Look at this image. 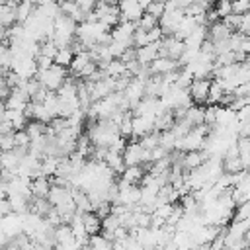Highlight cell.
Masks as SVG:
<instances>
[{"mask_svg": "<svg viewBox=\"0 0 250 250\" xmlns=\"http://www.w3.org/2000/svg\"><path fill=\"white\" fill-rule=\"evenodd\" d=\"M35 78H37V82H39L45 90L57 92V90L61 88V84L64 82V78H66V68L53 62L49 68H37Z\"/></svg>", "mask_w": 250, "mask_h": 250, "instance_id": "6da1fadb", "label": "cell"}, {"mask_svg": "<svg viewBox=\"0 0 250 250\" xmlns=\"http://www.w3.org/2000/svg\"><path fill=\"white\" fill-rule=\"evenodd\" d=\"M121 154H123L125 166H137V164H146L148 162L150 150L145 148L139 141H131V143L125 145V150Z\"/></svg>", "mask_w": 250, "mask_h": 250, "instance_id": "7a4b0ae2", "label": "cell"}, {"mask_svg": "<svg viewBox=\"0 0 250 250\" xmlns=\"http://www.w3.org/2000/svg\"><path fill=\"white\" fill-rule=\"evenodd\" d=\"M209 88H211V78L205 76V78H193L189 88H188V94L191 98V102L195 105H203L207 104V96H209Z\"/></svg>", "mask_w": 250, "mask_h": 250, "instance_id": "3957f363", "label": "cell"}, {"mask_svg": "<svg viewBox=\"0 0 250 250\" xmlns=\"http://www.w3.org/2000/svg\"><path fill=\"white\" fill-rule=\"evenodd\" d=\"M182 18H184V10H180V8L164 10V14L158 18V27L162 29V35H174Z\"/></svg>", "mask_w": 250, "mask_h": 250, "instance_id": "277c9868", "label": "cell"}, {"mask_svg": "<svg viewBox=\"0 0 250 250\" xmlns=\"http://www.w3.org/2000/svg\"><path fill=\"white\" fill-rule=\"evenodd\" d=\"M117 8L121 20L127 21H139V18L145 14V8L139 4V0H117Z\"/></svg>", "mask_w": 250, "mask_h": 250, "instance_id": "5b68a950", "label": "cell"}, {"mask_svg": "<svg viewBox=\"0 0 250 250\" xmlns=\"http://www.w3.org/2000/svg\"><path fill=\"white\" fill-rule=\"evenodd\" d=\"M123 96L127 98L129 105L133 107L137 102H141V100L145 98V80H141V78L133 76V78H131V82L127 84V88L123 90Z\"/></svg>", "mask_w": 250, "mask_h": 250, "instance_id": "8992f818", "label": "cell"}, {"mask_svg": "<svg viewBox=\"0 0 250 250\" xmlns=\"http://www.w3.org/2000/svg\"><path fill=\"white\" fill-rule=\"evenodd\" d=\"M162 41V39H160ZM160 41H154V43H146L143 47H135V53H137V61L143 64V66H148L156 57H158V51H160Z\"/></svg>", "mask_w": 250, "mask_h": 250, "instance_id": "52a82bcc", "label": "cell"}, {"mask_svg": "<svg viewBox=\"0 0 250 250\" xmlns=\"http://www.w3.org/2000/svg\"><path fill=\"white\" fill-rule=\"evenodd\" d=\"M209 158V154L205 152V150H188V152H184L182 154V160H180V164H182V168L188 172V170H195V168H199L205 160Z\"/></svg>", "mask_w": 250, "mask_h": 250, "instance_id": "ba28073f", "label": "cell"}, {"mask_svg": "<svg viewBox=\"0 0 250 250\" xmlns=\"http://www.w3.org/2000/svg\"><path fill=\"white\" fill-rule=\"evenodd\" d=\"M148 68H150L152 74H160V76H162V74H168V72L180 68V62L174 61V59H170V57H156V59L148 64Z\"/></svg>", "mask_w": 250, "mask_h": 250, "instance_id": "9c48e42d", "label": "cell"}, {"mask_svg": "<svg viewBox=\"0 0 250 250\" xmlns=\"http://www.w3.org/2000/svg\"><path fill=\"white\" fill-rule=\"evenodd\" d=\"M29 104V96L21 90V88H14L10 90L8 98L4 100V105L8 109H25V105Z\"/></svg>", "mask_w": 250, "mask_h": 250, "instance_id": "30bf717a", "label": "cell"}, {"mask_svg": "<svg viewBox=\"0 0 250 250\" xmlns=\"http://www.w3.org/2000/svg\"><path fill=\"white\" fill-rule=\"evenodd\" d=\"M131 123H133V137H135V139H141V137H145L146 133L154 131V119H152V117L133 115Z\"/></svg>", "mask_w": 250, "mask_h": 250, "instance_id": "8fae6325", "label": "cell"}, {"mask_svg": "<svg viewBox=\"0 0 250 250\" xmlns=\"http://www.w3.org/2000/svg\"><path fill=\"white\" fill-rule=\"evenodd\" d=\"M230 33H232V29H230L223 20H221V21H215V23H211V25L207 27V39H211L213 43L223 41V39H229Z\"/></svg>", "mask_w": 250, "mask_h": 250, "instance_id": "7c38bea8", "label": "cell"}, {"mask_svg": "<svg viewBox=\"0 0 250 250\" xmlns=\"http://www.w3.org/2000/svg\"><path fill=\"white\" fill-rule=\"evenodd\" d=\"M143 176H145V166H143V164H137V166H125V170L121 172V180H119V182L139 186L141 180H143Z\"/></svg>", "mask_w": 250, "mask_h": 250, "instance_id": "4fadbf2b", "label": "cell"}, {"mask_svg": "<svg viewBox=\"0 0 250 250\" xmlns=\"http://www.w3.org/2000/svg\"><path fill=\"white\" fill-rule=\"evenodd\" d=\"M82 223H84V230H86L88 236H94V234L102 232V219L94 211L82 213Z\"/></svg>", "mask_w": 250, "mask_h": 250, "instance_id": "5bb4252c", "label": "cell"}, {"mask_svg": "<svg viewBox=\"0 0 250 250\" xmlns=\"http://www.w3.org/2000/svg\"><path fill=\"white\" fill-rule=\"evenodd\" d=\"M4 119L12 125V129L14 131H18V129H23L25 127V123L29 121L27 117H25V113H23V109H4Z\"/></svg>", "mask_w": 250, "mask_h": 250, "instance_id": "9a60e30c", "label": "cell"}, {"mask_svg": "<svg viewBox=\"0 0 250 250\" xmlns=\"http://www.w3.org/2000/svg\"><path fill=\"white\" fill-rule=\"evenodd\" d=\"M25 133L29 135V139L31 141H35V139H41V137H45L47 133H49V127H47V123L45 121H39V119H29L27 123H25Z\"/></svg>", "mask_w": 250, "mask_h": 250, "instance_id": "2e32d148", "label": "cell"}, {"mask_svg": "<svg viewBox=\"0 0 250 250\" xmlns=\"http://www.w3.org/2000/svg\"><path fill=\"white\" fill-rule=\"evenodd\" d=\"M49 188H51V182H49L47 176H37V178H33L31 184H29L31 195H35V197H47Z\"/></svg>", "mask_w": 250, "mask_h": 250, "instance_id": "e0dca14e", "label": "cell"}, {"mask_svg": "<svg viewBox=\"0 0 250 250\" xmlns=\"http://www.w3.org/2000/svg\"><path fill=\"white\" fill-rule=\"evenodd\" d=\"M197 27V21H195V18L193 16H184L182 18V21L178 23V27H176V31H174V35L178 37V39H186L193 29Z\"/></svg>", "mask_w": 250, "mask_h": 250, "instance_id": "ac0fdd59", "label": "cell"}, {"mask_svg": "<svg viewBox=\"0 0 250 250\" xmlns=\"http://www.w3.org/2000/svg\"><path fill=\"white\" fill-rule=\"evenodd\" d=\"M102 70H104V74L109 76V78H119V76H123V74L129 72L127 66H125V62H123L121 59H111Z\"/></svg>", "mask_w": 250, "mask_h": 250, "instance_id": "d6986e66", "label": "cell"}, {"mask_svg": "<svg viewBox=\"0 0 250 250\" xmlns=\"http://www.w3.org/2000/svg\"><path fill=\"white\" fill-rule=\"evenodd\" d=\"M35 4L31 0H20V4L16 6V23H25L27 18L33 14Z\"/></svg>", "mask_w": 250, "mask_h": 250, "instance_id": "ffe728a7", "label": "cell"}, {"mask_svg": "<svg viewBox=\"0 0 250 250\" xmlns=\"http://www.w3.org/2000/svg\"><path fill=\"white\" fill-rule=\"evenodd\" d=\"M107 164V168L113 172V174H121L125 170V162H123V154L119 152H113V150H107V156L104 160Z\"/></svg>", "mask_w": 250, "mask_h": 250, "instance_id": "44dd1931", "label": "cell"}, {"mask_svg": "<svg viewBox=\"0 0 250 250\" xmlns=\"http://www.w3.org/2000/svg\"><path fill=\"white\" fill-rule=\"evenodd\" d=\"M72 59H74L72 49H70V47H61V49H57V53H55V57H53V62L66 68V66H70Z\"/></svg>", "mask_w": 250, "mask_h": 250, "instance_id": "7402d4cb", "label": "cell"}, {"mask_svg": "<svg viewBox=\"0 0 250 250\" xmlns=\"http://www.w3.org/2000/svg\"><path fill=\"white\" fill-rule=\"evenodd\" d=\"M225 94H227L225 88H223L217 80H211V88H209V96H207V104H209V105H219V102H221V98H223Z\"/></svg>", "mask_w": 250, "mask_h": 250, "instance_id": "603a6c76", "label": "cell"}, {"mask_svg": "<svg viewBox=\"0 0 250 250\" xmlns=\"http://www.w3.org/2000/svg\"><path fill=\"white\" fill-rule=\"evenodd\" d=\"M16 23V10L10 6H0V25L10 27Z\"/></svg>", "mask_w": 250, "mask_h": 250, "instance_id": "cb8c5ba5", "label": "cell"}, {"mask_svg": "<svg viewBox=\"0 0 250 250\" xmlns=\"http://www.w3.org/2000/svg\"><path fill=\"white\" fill-rule=\"evenodd\" d=\"M135 23H137V29H145V31H148V29H152V27L158 25V18L152 16V14H148V12H145V14L139 18V21H135Z\"/></svg>", "mask_w": 250, "mask_h": 250, "instance_id": "d4e9b609", "label": "cell"}, {"mask_svg": "<svg viewBox=\"0 0 250 250\" xmlns=\"http://www.w3.org/2000/svg\"><path fill=\"white\" fill-rule=\"evenodd\" d=\"M145 148H154V146H158V143H160V133L158 131H150V133H146L145 137H141V141H139Z\"/></svg>", "mask_w": 250, "mask_h": 250, "instance_id": "484cf974", "label": "cell"}, {"mask_svg": "<svg viewBox=\"0 0 250 250\" xmlns=\"http://www.w3.org/2000/svg\"><path fill=\"white\" fill-rule=\"evenodd\" d=\"M230 10L236 16H244L250 12V0H230Z\"/></svg>", "mask_w": 250, "mask_h": 250, "instance_id": "4316f807", "label": "cell"}, {"mask_svg": "<svg viewBox=\"0 0 250 250\" xmlns=\"http://www.w3.org/2000/svg\"><path fill=\"white\" fill-rule=\"evenodd\" d=\"M213 8H215V12H217V16H219L221 20L227 18L229 14H232V10H230V0H215Z\"/></svg>", "mask_w": 250, "mask_h": 250, "instance_id": "83f0119b", "label": "cell"}, {"mask_svg": "<svg viewBox=\"0 0 250 250\" xmlns=\"http://www.w3.org/2000/svg\"><path fill=\"white\" fill-rule=\"evenodd\" d=\"M14 143H16V146L29 148L31 139H29V135L25 133V129H18V131H14Z\"/></svg>", "mask_w": 250, "mask_h": 250, "instance_id": "f1b7e54d", "label": "cell"}, {"mask_svg": "<svg viewBox=\"0 0 250 250\" xmlns=\"http://www.w3.org/2000/svg\"><path fill=\"white\" fill-rule=\"evenodd\" d=\"M16 148V143H14V131L12 133H4L0 135V150L2 152H8V150H14Z\"/></svg>", "mask_w": 250, "mask_h": 250, "instance_id": "f546056e", "label": "cell"}, {"mask_svg": "<svg viewBox=\"0 0 250 250\" xmlns=\"http://www.w3.org/2000/svg\"><path fill=\"white\" fill-rule=\"evenodd\" d=\"M164 10H166L164 2H150V4H148V6L145 8V12H148V14L156 16V18H160V16L164 14Z\"/></svg>", "mask_w": 250, "mask_h": 250, "instance_id": "4dcf8cb0", "label": "cell"}, {"mask_svg": "<svg viewBox=\"0 0 250 250\" xmlns=\"http://www.w3.org/2000/svg\"><path fill=\"white\" fill-rule=\"evenodd\" d=\"M238 33H242V35H250V12L248 14H244L242 18H240V25H238V29H236Z\"/></svg>", "mask_w": 250, "mask_h": 250, "instance_id": "1f68e13d", "label": "cell"}, {"mask_svg": "<svg viewBox=\"0 0 250 250\" xmlns=\"http://www.w3.org/2000/svg\"><path fill=\"white\" fill-rule=\"evenodd\" d=\"M240 18L242 16H236V14H229L227 18H223V21L232 29V31H236L238 29V25H240Z\"/></svg>", "mask_w": 250, "mask_h": 250, "instance_id": "d6a6232c", "label": "cell"}, {"mask_svg": "<svg viewBox=\"0 0 250 250\" xmlns=\"http://www.w3.org/2000/svg\"><path fill=\"white\" fill-rule=\"evenodd\" d=\"M125 250H145V246H143L133 234H129V236L125 238Z\"/></svg>", "mask_w": 250, "mask_h": 250, "instance_id": "836d02e7", "label": "cell"}, {"mask_svg": "<svg viewBox=\"0 0 250 250\" xmlns=\"http://www.w3.org/2000/svg\"><path fill=\"white\" fill-rule=\"evenodd\" d=\"M238 51L244 53V55H250V35H242L240 45H238Z\"/></svg>", "mask_w": 250, "mask_h": 250, "instance_id": "e575fe53", "label": "cell"}, {"mask_svg": "<svg viewBox=\"0 0 250 250\" xmlns=\"http://www.w3.org/2000/svg\"><path fill=\"white\" fill-rule=\"evenodd\" d=\"M10 213H12V205H10L8 197L6 199H0V217H6Z\"/></svg>", "mask_w": 250, "mask_h": 250, "instance_id": "d590c367", "label": "cell"}, {"mask_svg": "<svg viewBox=\"0 0 250 250\" xmlns=\"http://www.w3.org/2000/svg\"><path fill=\"white\" fill-rule=\"evenodd\" d=\"M0 43H8V27L0 25Z\"/></svg>", "mask_w": 250, "mask_h": 250, "instance_id": "8d00e7d4", "label": "cell"}, {"mask_svg": "<svg viewBox=\"0 0 250 250\" xmlns=\"http://www.w3.org/2000/svg\"><path fill=\"white\" fill-rule=\"evenodd\" d=\"M4 109H6V105H4V102H0V113H4Z\"/></svg>", "mask_w": 250, "mask_h": 250, "instance_id": "74e56055", "label": "cell"}]
</instances>
